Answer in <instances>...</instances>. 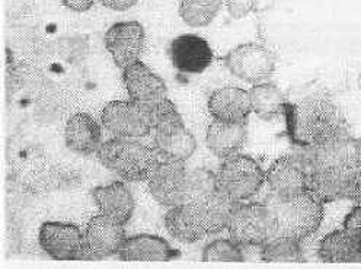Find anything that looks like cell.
Wrapping results in <instances>:
<instances>
[{
    "instance_id": "cell-18",
    "label": "cell",
    "mask_w": 361,
    "mask_h": 269,
    "mask_svg": "<svg viewBox=\"0 0 361 269\" xmlns=\"http://www.w3.org/2000/svg\"><path fill=\"white\" fill-rule=\"evenodd\" d=\"M209 111L219 121L246 123L252 112L250 92L235 86L217 89L209 98Z\"/></svg>"
},
{
    "instance_id": "cell-6",
    "label": "cell",
    "mask_w": 361,
    "mask_h": 269,
    "mask_svg": "<svg viewBox=\"0 0 361 269\" xmlns=\"http://www.w3.org/2000/svg\"><path fill=\"white\" fill-rule=\"evenodd\" d=\"M216 176L217 188L235 203L251 199L265 184V172L259 163L239 153L224 159Z\"/></svg>"
},
{
    "instance_id": "cell-5",
    "label": "cell",
    "mask_w": 361,
    "mask_h": 269,
    "mask_svg": "<svg viewBox=\"0 0 361 269\" xmlns=\"http://www.w3.org/2000/svg\"><path fill=\"white\" fill-rule=\"evenodd\" d=\"M228 232L242 248H262L276 237L274 213L267 203H238Z\"/></svg>"
},
{
    "instance_id": "cell-17",
    "label": "cell",
    "mask_w": 361,
    "mask_h": 269,
    "mask_svg": "<svg viewBox=\"0 0 361 269\" xmlns=\"http://www.w3.org/2000/svg\"><path fill=\"white\" fill-rule=\"evenodd\" d=\"M169 56L180 75H200L209 69L214 58L210 44L195 34H184L172 39Z\"/></svg>"
},
{
    "instance_id": "cell-22",
    "label": "cell",
    "mask_w": 361,
    "mask_h": 269,
    "mask_svg": "<svg viewBox=\"0 0 361 269\" xmlns=\"http://www.w3.org/2000/svg\"><path fill=\"white\" fill-rule=\"evenodd\" d=\"M123 261H159L178 259L180 252L173 249L168 240L154 234H137L127 237L118 254Z\"/></svg>"
},
{
    "instance_id": "cell-30",
    "label": "cell",
    "mask_w": 361,
    "mask_h": 269,
    "mask_svg": "<svg viewBox=\"0 0 361 269\" xmlns=\"http://www.w3.org/2000/svg\"><path fill=\"white\" fill-rule=\"evenodd\" d=\"M224 5L233 19H242L257 9L258 0H224Z\"/></svg>"
},
{
    "instance_id": "cell-28",
    "label": "cell",
    "mask_w": 361,
    "mask_h": 269,
    "mask_svg": "<svg viewBox=\"0 0 361 269\" xmlns=\"http://www.w3.org/2000/svg\"><path fill=\"white\" fill-rule=\"evenodd\" d=\"M217 176L216 173L207 169H194L188 170V184H187V198L185 204L198 203L206 196L216 192Z\"/></svg>"
},
{
    "instance_id": "cell-34",
    "label": "cell",
    "mask_w": 361,
    "mask_h": 269,
    "mask_svg": "<svg viewBox=\"0 0 361 269\" xmlns=\"http://www.w3.org/2000/svg\"><path fill=\"white\" fill-rule=\"evenodd\" d=\"M357 85H358L360 91H361V69H360V73H358V77H357Z\"/></svg>"
},
{
    "instance_id": "cell-13",
    "label": "cell",
    "mask_w": 361,
    "mask_h": 269,
    "mask_svg": "<svg viewBox=\"0 0 361 269\" xmlns=\"http://www.w3.org/2000/svg\"><path fill=\"white\" fill-rule=\"evenodd\" d=\"M38 242L41 249L56 261L83 259V233L75 224L45 221L39 227Z\"/></svg>"
},
{
    "instance_id": "cell-25",
    "label": "cell",
    "mask_w": 361,
    "mask_h": 269,
    "mask_svg": "<svg viewBox=\"0 0 361 269\" xmlns=\"http://www.w3.org/2000/svg\"><path fill=\"white\" fill-rule=\"evenodd\" d=\"M252 112L265 121L276 120L284 115L287 101L280 89L269 82L254 85L250 91Z\"/></svg>"
},
{
    "instance_id": "cell-32",
    "label": "cell",
    "mask_w": 361,
    "mask_h": 269,
    "mask_svg": "<svg viewBox=\"0 0 361 269\" xmlns=\"http://www.w3.org/2000/svg\"><path fill=\"white\" fill-rule=\"evenodd\" d=\"M139 0H99V4H102L105 8L112 9V11H127L130 8H133Z\"/></svg>"
},
{
    "instance_id": "cell-23",
    "label": "cell",
    "mask_w": 361,
    "mask_h": 269,
    "mask_svg": "<svg viewBox=\"0 0 361 269\" xmlns=\"http://www.w3.org/2000/svg\"><path fill=\"white\" fill-rule=\"evenodd\" d=\"M164 221L168 233L178 242L197 243L207 236L198 207L194 203L169 208Z\"/></svg>"
},
{
    "instance_id": "cell-29",
    "label": "cell",
    "mask_w": 361,
    "mask_h": 269,
    "mask_svg": "<svg viewBox=\"0 0 361 269\" xmlns=\"http://www.w3.org/2000/svg\"><path fill=\"white\" fill-rule=\"evenodd\" d=\"M204 262H243L242 246L232 239H219L206 244L201 255Z\"/></svg>"
},
{
    "instance_id": "cell-33",
    "label": "cell",
    "mask_w": 361,
    "mask_h": 269,
    "mask_svg": "<svg viewBox=\"0 0 361 269\" xmlns=\"http://www.w3.org/2000/svg\"><path fill=\"white\" fill-rule=\"evenodd\" d=\"M61 4L73 12H86L94 6L95 0H61Z\"/></svg>"
},
{
    "instance_id": "cell-4",
    "label": "cell",
    "mask_w": 361,
    "mask_h": 269,
    "mask_svg": "<svg viewBox=\"0 0 361 269\" xmlns=\"http://www.w3.org/2000/svg\"><path fill=\"white\" fill-rule=\"evenodd\" d=\"M153 149L161 159L188 162L197 149V140L185 127L172 101L164 102L153 114Z\"/></svg>"
},
{
    "instance_id": "cell-16",
    "label": "cell",
    "mask_w": 361,
    "mask_h": 269,
    "mask_svg": "<svg viewBox=\"0 0 361 269\" xmlns=\"http://www.w3.org/2000/svg\"><path fill=\"white\" fill-rule=\"evenodd\" d=\"M269 195L277 199H290L307 192V170L299 158L283 156L265 172Z\"/></svg>"
},
{
    "instance_id": "cell-10",
    "label": "cell",
    "mask_w": 361,
    "mask_h": 269,
    "mask_svg": "<svg viewBox=\"0 0 361 269\" xmlns=\"http://www.w3.org/2000/svg\"><path fill=\"white\" fill-rule=\"evenodd\" d=\"M224 65L238 79L258 85L276 72V56L257 42L240 44L223 57Z\"/></svg>"
},
{
    "instance_id": "cell-21",
    "label": "cell",
    "mask_w": 361,
    "mask_h": 269,
    "mask_svg": "<svg viewBox=\"0 0 361 269\" xmlns=\"http://www.w3.org/2000/svg\"><path fill=\"white\" fill-rule=\"evenodd\" d=\"M64 140L69 150L78 154L90 156L98 153L102 144V131L95 118L79 112L67 121Z\"/></svg>"
},
{
    "instance_id": "cell-20",
    "label": "cell",
    "mask_w": 361,
    "mask_h": 269,
    "mask_svg": "<svg viewBox=\"0 0 361 269\" xmlns=\"http://www.w3.org/2000/svg\"><path fill=\"white\" fill-rule=\"evenodd\" d=\"M247 137L246 123H224L213 120L207 128L206 143L209 150L220 159H228L238 154Z\"/></svg>"
},
{
    "instance_id": "cell-8",
    "label": "cell",
    "mask_w": 361,
    "mask_h": 269,
    "mask_svg": "<svg viewBox=\"0 0 361 269\" xmlns=\"http://www.w3.org/2000/svg\"><path fill=\"white\" fill-rule=\"evenodd\" d=\"M299 159L307 172L328 168H361V140L345 131L318 146L302 149Z\"/></svg>"
},
{
    "instance_id": "cell-14",
    "label": "cell",
    "mask_w": 361,
    "mask_h": 269,
    "mask_svg": "<svg viewBox=\"0 0 361 269\" xmlns=\"http://www.w3.org/2000/svg\"><path fill=\"white\" fill-rule=\"evenodd\" d=\"M126 239L123 224L104 214L95 215L83 233V259H105L118 255Z\"/></svg>"
},
{
    "instance_id": "cell-35",
    "label": "cell",
    "mask_w": 361,
    "mask_h": 269,
    "mask_svg": "<svg viewBox=\"0 0 361 269\" xmlns=\"http://www.w3.org/2000/svg\"><path fill=\"white\" fill-rule=\"evenodd\" d=\"M357 204H361V198L357 201Z\"/></svg>"
},
{
    "instance_id": "cell-7",
    "label": "cell",
    "mask_w": 361,
    "mask_h": 269,
    "mask_svg": "<svg viewBox=\"0 0 361 269\" xmlns=\"http://www.w3.org/2000/svg\"><path fill=\"white\" fill-rule=\"evenodd\" d=\"M307 192L321 203L361 198V168H328L307 172Z\"/></svg>"
},
{
    "instance_id": "cell-24",
    "label": "cell",
    "mask_w": 361,
    "mask_h": 269,
    "mask_svg": "<svg viewBox=\"0 0 361 269\" xmlns=\"http://www.w3.org/2000/svg\"><path fill=\"white\" fill-rule=\"evenodd\" d=\"M318 256L325 263H361V244L343 227L321 240Z\"/></svg>"
},
{
    "instance_id": "cell-9",
    "label": "cell",
    "mask_w": 361,
    "mask_h": 269,
    "mask_svg": "<svg viewBox=\"0 0 361 269\" xmlns=\"http://www.w3.org/2000/svg\"><path fill=\"white\" fill-rule=\"evenodd\" d=\"M102 125L114 137L143 139L153 130V112L130 101H112L101 114Z\"/></svg>"
},
{
    "instance_id": "cell-11",
    "label": "cell",
    "mask_w": 361,
    "mask_h": 269,
    "mask_svg": "<svg viewBox=\"0 0 361 269\" xmlns=\"http://www.w3.org/2000/svg\"><path fill=\"white\" fill-rule=\"evenodd\" d=\"M188 170L184 162L161 159L147 179L149 192L156 203L172 208L185 204Z\"/></svg>"
},
{
    "instance_id": "cell-12",
    "label": "cell",
    "mask_w": 361,
    "mask_h": 269,
    "mask_svg": "<svg viewBox=\"0 0 361 269\" xmlns=\"http://www.w3.org/2000/svg\"><path fill=\"white\" fill-rule=\"evenodd\" d=\"M123 80L130 99L154 114V111L168 101V87L162 77L153 73L143 61L126 67Z\"/></svg>"
},
{
    "instance_id": "cell-26",
    "label": "cell",
    "mask_w": 361,
    "mask_h": 269,
    "mask_svg": "<svg viewBox=\"0 0 361 269\" xmlns=\"http://www.w3.org/2000/svg\"><path fill=\"white\" fill-rule=\"evenodd\" d=\"M261 249V259L268 263H303L306 262L300 240L276 236Z\"/></svg>"
},
{
    "instance_id": "cell-15",
    "label": "cell",
    "mask_w": 361,
    "mask_h": 269,
    "mask_svg": "<svg viewBox=\"0 0 361 269\" xmlns=\"http://www.w3.org/2000/svg\"><path fill=\"white\" fill-rule=\"evenodd\" d=\"M146 42L142 24L135 20L117 22L105 34V47L116 64L124 70L126 67L139 61Z\"/></svg>"
},
{
    "instance_id": "cell-27",
    "label": "cell",
    "mask_w": 361,
    "mask_h": 269,
    "mask_svg": "<svg viewBox=\"0 0 361 269\" xmlns=\"http://www.w3.org/2000/svg\"><path fill=\"white\" fill-rule=\"evenodd\" d=\"M221 5L223 0H183L179 15L190 27H207L220 12Z\"/></svg>"
},
{
    "instance_id": "cell-1",
    "label": "cell",
    "mask_w": 361,
    "mask_h": 269,
    "mask_svg": "<svg viewBox=\"0 0 361 269\" xmlns=\"http://www.w3.org/2000/svg\"><path fill=\"white\" fill-rule=\"evenodd\" d=\"M283 118L290 142L300 149L318 146L348 131L340 108L325 96L287 102Z\"/></svg>"
},
{
    "instance_id": "cell-3",
    "label": "cell",
    "mask_w": 361,
    "mask_h": 269,
    "mask_svg": "<svg viewBox=\"0 0 361 269\" xmlns=\"http://www.w3.org/2000/svg\"><path fill=\"white\" fill-rule=\"evenodd\" d=\"M274 213L276 236L305 240L319 230L324 221V203L305 192L290 199L271 196L267 203Z\"/></svg>"
},
{
    "instance_id": "cell-31",
    "label": "cell",
    "mask_w": 361,
    "mask_h": 269,
    "mask_svg": "<svg viewBox=\"0 0 361 269\" xmlns=\"http://www.w3.org/2000/svg\"><path fill=\"white\" fill-rule=\"evenodd\" d=\"M348 233H351L357 242L361 244V204H357L344 218V226Z\"/></svg>"
},
{
    "instance_id": "cell-2",
    "label": "cell",
    "mask_w": 361,
    "mask_h": 269,
    "mask_svg": "<svg viewBox=\"0 0 361 269\" xmlns=\"http://www.w3.org/2000/svg\"><path fill=\"white\" fill-rule=\"evenodd\" d=\"M98 161L109 172L127 182L147 181L161 158L154 149L134 139L112 137L104 142L97 153Z\"/></svg>"
},
{
    "instance_id": "cell-19",
    "label": "cell",
    "mask_w": 361,
    "mask_h": 269,
    "mask_svg": "<svg viewBox=\"0 0 361 269\" xmlns=\"http://www.w3.org/2000/svg\"><path fill=\"white\" fill-rule=\"evenodd\" d=\"M101 214L123 226L131 220L134 213V198L124 182L101 185L90 191Z\"/></svg>"
}]
</instances>
